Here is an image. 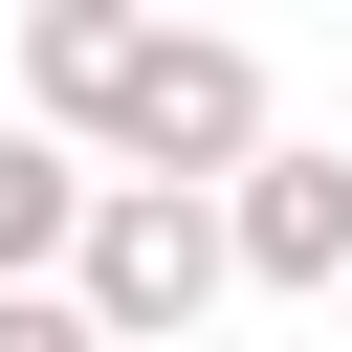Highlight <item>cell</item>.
<instances>
[{
	"mask_svg": "<svg viewBox=\"0 0 352 352\" xmlns=\"http://www.w3.org/2000/svg\"><path fill=\"white\" fill-rule=\"evenodd\" d=\"M220 286H242V198H176V176H110V198H88V264H66V308H88L110 352H176Z\"/></svg>",
	"mask_w": 352,
	"mask_h": 352,
	"instance_id": "obj_1",
	"label": "cell"
},
{
	"mask_svg": "<svg viewBox=\"0 0 352 352\" xmlns=\"http://www.w3.org/2000/svg\"><path fill=\"white\" fill-rule=\"evenodd\" d=\"M264 154H286V110H264V44H220V22H154L132 110H110V176H176V198H242Z\"/></svg>",
	"mask_w": 352,
	"mask_h": 352,
	"instance_id": "obj_2",
	"label": "cell"
},
{
	"mask_svg": "<svg viewBox=\"0 0 352 352\" xmlns=\"http://www.w3.org/2000/svg\"><path fill=\"white\" fill-rule=\"evenodd\" d=\"M132 66H154V22H132V0H44V22H22V132H66V154L110 176V110H132Z\"/></svg>",
	"mask_w": 352,
	"mask_h": 352,
	"instance_id": "obj_3",
	"label": "cell"
},
{
	"mask_svg": "<svg viewBox=\"0 0 352 352\" xmlns=\"http://www.w3.org/2000/svg\"><path fill=\"white\" fill-rule=\"evenodd\" d=\"M242 286H352V154L330 132H286L242 176Z\"/></svg>",
	"mask_w": 352,
	"mask_h": 352,
	"instance_id": "obj_4",
	"label": "cell"
},
{
	"mask_svg": "<svg viewBox=\"0 0 352 352\" xmlns=\"http://www.w3.org/2000/svg\"><path fill=\"white\" fill-rule=\"evenodd\" d=\"M88 198H110V176H88V154H66V132H0V308H22V286H66V264H88Z\"/></svg>",
	"mask_w": 352,
	"mask_h": 352,
	"instance_id": "obj_5",
	"label": "cell"
},
{
	"mask_svg": "<svg viewBox=\"0 0 352 352\" xmlns=\"http://www.w3.org/2000/svg\"><path fill=\"white\" fill-rule=\"evenodd\" d=\"M0 352H110V330H88L66 286H22V308H0Z\"/></svg>",
	"mask_w": 352,
	"mask_h": 352,
	"instance_id": "obj_6",
	"label": "cell"
}]
</instances>
